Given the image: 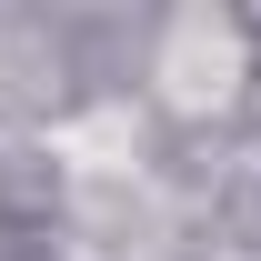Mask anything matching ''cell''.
Returning <instances> with one entry per match:
<instances>
[{"instance_id": "obj_1", "label": "cell", "mask_w": 261, "mask_h": 261, "mask_svg": "<svg viewBox=\"0 0 261 261\" xmlns=\"http://www.w3.org/2000/svg\"><path fill=\"white\" fill-rule=\"evenodd\" d=\"M251 81H261L251 31L221 10H181L151 31V100H171V111H241Z\"/></svg>"}]
</instances>
